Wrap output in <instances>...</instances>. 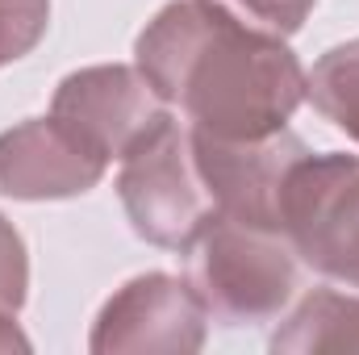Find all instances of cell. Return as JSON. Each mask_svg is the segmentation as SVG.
Masks as SVG:
<instances>
[{
    "label": "cell",
    "instance_id": "obj_14",
    "mask_svg": "<svg viewBox=\"0 0 359 355\" xmlns=\"http://www.w3.org/2000/svg\"><path fill=\"white\" fill-rule=\"evenodd\" d=\"M4 351H29V339L21 335L17 314H8V309H0V355Z\"/></svg>",
    "mask_w": 359,
    "mask_h": 355
},
{
    "label": "cell",
    "instance_id": "obj_9",
    "mask_svg": "<svg viewBox=\"0 0 359 355\" xmlns=\"http://www.w3.org/2000/svg\"><path fill=\"white\" fill-rule=\"evenodd\" d=\"M276 355H313V351H359V293L313 288L271 335Z\"/></svg>",
    "mask_w": 359,
    "mask_h": 355
},
{
    "label": "cell",
    "instance_id": "obj_2",
    "mask_svg": "<svg viewBox=\"0 0 359 355\" xmlns=\"http://www.w3.org/2000/svg\"><path fill=\"white\" fill-rule=\"evenodd\" d=\"M188 255V284L209 322L264 326L276 322L297 293V251L284 234L213 213Z\"/></svg>",
    "mask_w": 359,
    "mask_h": 355
},
{
    "label": "cell",
    "instance_id": "obj_8",
    "mask_svg": "<svg viewBox=\"0 0 359 355\" xmlns=\"http://www.w3.org/2000/svg\"><path fill=\"white\" fill-rule=\"evenodd\" d=\"M109 159L76 138L59 117H29L0 134V192L13 201H67L92 192Z\"/></svg>",
    "mask_w": 359,
    "mask_h": 355
},
{
    "label": "cell",
    "instance_id": "obj_11",
    "mask_svg": "<svg viewBox=\"0 0 359 355\" xmlns=\"http://www.w3.org/2000/svg\"><path fill=\"white\" fill-rule=\"evenodd\" d=\"M50 25V0H0V67L25 59Z\"/></svg>",
    "mask_w": 359,
    "mask_h": 355
},
{
    "label": "cell",
    "instance_id": "obj_3",
    "mask_svg": "<svg viewBox=\"0 0 359 355\" xmlns=\"http://www.w3.org/2000/svg\"><path fill=\"white\" fill-rule=\"evenodd\" d=\"M117 196L134 234L163 251H188L213 222V196L196 168L192 126L163 113L126 155L117 172Z\"/></svg>",
    "mask_w": 359,
    "mask_h": 355
},
{
    "label": "cell",
    "instance_id": "obj_10",
    "mask_svg": "<svg viewBox=\"0 0 359 355\" xmlns=\"http://www.w3.org/2000/svg\"><path fill=\"white\" fill-rule=\"evenodd\" d=\"M305 100L359 142V38L330 46L313 72H305Z\"/></svg>",
    "mask_w": 359,
    "mask_h": 355
},
{
    "label": "cell",
    "instance_id": "obj_13",
    "mask_svg": "<svg viewBox=\"0 0 359 355\" xmlns=\"http://www.w3.org/2000/svg\"><path fill=\"white\" fill-rule=\"evenodd\" d=\"M217 4H226L230 13H238L243 21H251L259 29H271V34L288 38V34H297L305 25V17L313 13L318 0H217Z\"/></svg>",
    "mask_w": 359,
    "mask_h": 355
},
{
    "label": "cell",
    "instance_id": "obj_1",
    "mask_svg": "<svg viewBox=\"0 0 359 355\" xmlns=\"http://www.w3.org/2000/svg\"><path fill=\"white\" fill-rule=\"evenodd\" d=\"M134 67L163 105L213 138H268L305 100L292 46L217 0L163 4L134 42Z\"/></svg>",
    "mask_w": 359,
    "mask_h": 355
},
{
    "label": "cell",
    "instance_id": "obj_7",
    "mask_svg": "<svg viewBox=\"0 0 359 355\" xmlns=\"http://www.w3.org/2000/svg\"><path fill=\"white\" fill-rule=\"evenodd\" d=\"M168 105L155 96L147 76L126 63H96L63 76L50 100V117H59L76 138H84L109 163L121 159L159 117Z\"/></svg>",
    "mask_w": 359,
    "mask_h": 355
},
{
    "label": "cell",
    "instance_id": "obj_5",
    "mask_svg": "<svg viewBox=\"0 0 359 355\" xmlns=\"http://www.w3.org/2000/svg\"><path fill=\"white\" fill-rule=\"evenodd\" d=\"M192 147H196V168L205 176V188L213 196V209L222 217L284 234L280 226L284 184L297 159L309 151L305 138H297L288 126L268 138H213L192 130Z\"/></svg>",
    "mask_w": 359,
    "mask_h": 355
},
{
    "label": "cell",
    "instance_id": "obj_6",
    "mask_svg": "<svg viewBox=\"0 0 359 355\" xmlns=\"http://www.w3.org/2000/svg\"><path fill=\"white\" fill-rule=\"evenodd\" d=\"M209 314L192 293L188 276L147 272L126 280L96 314L88 347L96 355L121 351H201Z\"/></svg>",
    "mask_w": 359,
    "mask_h": 355
},
{
    "label": "cell",
    "instance_id": "obj_12",
    "mask_svg": "<svg viewBox=\"0 0 359 355\" xmlns=\"http://www.w3.org/2000/svg\"><path fill=\"white\" fill-rule=\"evenodd\" d=\"M29 297V251L21 230L0 213V309L21 314Z\"/></svg>",
    "mask_w": 359,
    "mask_h": 355
},
{
    "label": "cell",
    "instance_id": "obj_4",
    "mask_svg": "<svg viewBox=\"0 0 359 355\" xmlns=\"http://www.w3.org/2000/svg\"><path fill=\"white\" fill-rule=\"evenodd\" d=\"M280 226L305 267L359 288V155L305 151L284 184Z\"/></svg>",
    "mask_w": 359,
    "mask_h": 355
}]
</instances>
